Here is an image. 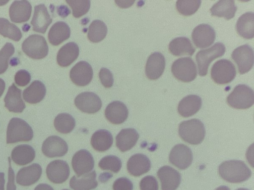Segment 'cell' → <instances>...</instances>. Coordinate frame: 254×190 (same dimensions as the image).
<instances>
[{
	"label": "cell",
	"instance_id": "32",
	"mask_svg": "<svg viewBox=\"0 0 254 190\" xmlns=\"http://www.w3.org/2000/svg\"><path fill=\"white\" fill-rule=\"evenodd\" d=\"M254 15L253 12L242 14L238 19L236 28L238 34L243 38L251 39L254 36Z\"/></svg>",
	"mask_w": 254,
	"mask_h": 190
},
{
	"label": "cell",
	"instance_id": "42",
	"mask_svg": "<svg viewBox=\"0 0 254 190\" xmlns=\"http://www.w3.org/2000/svg\"><path fill=\"white\" fill-rule=\"evenodd\" d=\"M72 10L74 17L79 18L85 14L90 7V0H66Z\"/></svg>",
	"mask_w": 254,
	"mask_h": 190
},
{
	"label": "cell",
	"instance_id": "12",
	"mask_svg": "<svg viewBox=\"0 0 254 190\" xmlns=\"http://www.w3.org/2000/svg\"><path fill=\"white\" fill-rule=\"evenodd\" d=\"M74 104L78 109L87 113H95L102 107V101L98 95L89 92L78 95L74 99Z\"/></svg>",
	"mask_w": 254,
	"mask_h": 190
},
{
	"label": "cell",
	"instance_id": "5",
	"mask_svg": "<svg viewBox=\"0 0 254 190\" xmlns=\"http://www.w3.org/2000/svg\"><path fill=\"white\" fill-rule=\"evenodd\" d=\"M225 50L224 45L217 42L211 48L199 51L195 56L199 75L200 76L206 75L210 63L215 58L222 56Z\"/></svg>",
	"mask_w": 254,
	"mask_h": 190
},
{
	"label": "cell",
	"instance_id": "13",
	"mask_svg": "<svg viewBox=\"0 0 254 190\" xmlns=\"http://www.w3.org/2000/svg\"><path fill=\"white\" fill-rule=\"evenodd\" d=\"M71 165L76 176L80 177L93 170L94 160L89 151L86 149H81L73 155Z\"/></svg>",
	"mask_w": 254,
	"mask_h": 190
},
{
	"label": "cell",
	"instance_id": "31",
	"mask_svg": "<svg viewBox=\"0 0 254 190\" xmlns=\"http://www.w3.org/2000/svg\"><path fill=\"white\" fill-rule=\"evenodd\" d=\"M95 171L81 175L80 177L73 176L69 181V186L73 190H91L98 186Z\"/></svg>",
	"mask_w": 254,
	"mask_h": 190
},
{
	"label": "cell",
	"instance_id": "28",
	"mask_svg": "<svg viewBox=\"0 0 254 190\" xmlns=\"http://www.w3.org/2000/svg\"><path fill=\"white\" fill-rule=\"evenodd\" d=\"M70 29L64 21H58L53 25L48 35L49 42L53 46H58L68 39Z\"/></svg>",
	"mask_w": 254,
	"mask_h": 190
},
{
	"label": "cell",
	"instance_id": "44",
	"mask_svg": "<svg viewBox=\"0 0 254 190\" xmlns=\"http://www.w3.org/2000/svg\"><path fill=\"white\" fill-rule=\"evenodd\" d=\"M99 77L102 84L105 88L111 87L114 83L113 76L112 72L106 68H102L99 73Z\"/></svg>",
	"mask_w": 254,
	"mask_h": 190
},
{
	"label": "cell",
	"instance_id": "35",
	"mask_svg": "<svg viewBox=\"0 0 254 190\" xmlns=\"http://www.w3.org/2000/svg\"><path fill=\"white\" fill-rule=\"evenodd\" d=\"M113 138L108 130L101 129L93 133L91 138V144L96 150L103 152L108 150L112 145Z\"/></svg>",
	"mask_w": 254,
	"mask_h": 190
},
{
	"label": "cell",
	"instance_id": "54",
	"mask_svg": "<svg viewBox=\"0 0 254 190\" xmlns=\"http://www.w3.org/2000/svg\"><path fill=\"white\" fill-rule=\"evenodd\" d=\"M62 190H68V189H63Z\"/></svg>",
	"mask_w": 254,
	"mask_h": 190
},
{
	"label": "cell",
	"instance_id": "49",
	"mask_svg": "<svg viewBox=\"0 0 254 190\" xmlns=\"http://www.w3.org/2000/svg\"><path fill=\"white\" fill-rule=\"evenodd\" d=\"M34 190H54L50 185L47 184H40L35 188Z\"/></svg>",
	"mask_w": 254,
	"mask_h": 190
},
{
	"label": "cell",
	"instance_id": "10",
	"mask_svg": "<svg viewBox=\"0 0 254 190\" xmlns=\"http://www.w3.org/2000/svg\"><path fill=\"white\" fill-rule=\"evenodd\" d=\"M191 37L194 45L198 48H203L209 47L214 43L216 33L210 25L201 24L194 28Z\"/></svg>",
	"mask_w": 254,
	"mask_h": 190
},
{
	"label": "cell",
	"instance_id": "19",
	"mask_svg": "<svg viewBox=\"0 0 254 190\" xmlns=\"http://www.w3.org/2000/svg\"><path fill=\"white\" fill-rule=\"evenodd\" d=\"M52 22L47 7L44 4L37 5L34 7L33 16L31 21L33 31L44 34Z\"/></svg>",
	"mask_w": 254,
	"mask_h": 190
},
{
	"label": "cell",
	"instance_id": "50",
	"mask_svg": "<svg viewBox=\"0 0 254 190\" xmlns=\"http://www.w3.org/2000/svg\"><path fill=\"white\" fill-rule=\"evenodd\" d=\"M4 174L3 172H0V190H4Z\"/></svg>",
	"mask_w": 254,
	"mask_h": 190
},
{
	"label": "cell",
	"instance_id": "8",
	"mask_svg": "<svg viewBox=\"0 0 254 190\" xmlns=\"http://www.w3.org/2000/svg\"><path fill=\"white\" fill-rule=\"evenodd\" d=\"M236 75L235 65L231 61L226 59L217 60L211 69V77L218 84H228L234 79Z\"/></svg>",
	"mask_w": 254,
	"mask_h": 190
},
{
	"label": "cell",
	"instance_id": "53",
	"mask_svg": "<svg viewBox=\"0 0 254 190\" xmlns=\"http://www.w3.org/2000/svg\"><path fill=\"white\" fill-rule=\"evenodd\" d=\"M236 190H250L246 189V188H239L238 189H237Z\"/></svg>",
	"mask_w": 254,
	"mask_h": 190
},
{
	"label": "cell",
	"instance_id": "43",
	"mask_svg": "<svg viewBox=\"0 0 254 190\" xmlns=\"http://www.w3.org/2000/svg\"><path fill=\"white\" fill-rule=\"evenodd\" d=\"M139 187L140 190H158V183L154 176L148 175L141 180Z\"/></svg>",
	"mask_w": 254,
	"mask_h": 190
},
{
	"label": "cell",
	"instance_id": "21",
	"mask_svg": "<svg viewBox=\"0 0 254 190\" xmlns=\"http://www.w3.org/2000/svg\"><path fill=\"white\" fill-rule=\"evenodd\" d=\"M31 11L32 6L28 1L15 0L9 7V17L14 23L25 22L29 19Z\"/></svg>",
	"mask_w": 254,
	"mask_h": 190
},
{
	"label": "cell",
	"instance_id": "7",
	"mask_svg": "<svg viewBox=\"0 0 254 190\" xmlns=\"http://www.w3.org/2000/svg\"><path fill=\"white\" fill-rule=\"evenodd\" d=\"M171 71L177 79L183 82H190L197 76L195 64L189 57H181L174 61Z\"/></svg>",
	"mask_w": 254,
	"mask_h": 190
},
{
	"label": "cell",
	"instance_id": "33",
	"mask_svg": "<svg viewBox=\"0 0 254 190\" xmlns=\"http://www.w3.org/2000/svg\"><path fill=\"white\" fill-rule=\"evenodd\" d=\"M170 52L175 56L192 55L195 48L190 40L185 37H179L173 39L169 44Z\"/></svg>",
	"mask_w": 254,
	"mask_h": 190
},
{
	"label": "cell",
	"instance_id": "25",
	"mask_svg": "<svg viewBox=\"0 0 254 190\" xmlns=\"http://www.w3.org/2000/svg\"><path fill=\"white\" fill-rule=\"evenodd\" d=\"M201 98L197 95H190L184 97L179 102L178 111L183 117H189L193 115L200 109Z\"/></svg>",
	"mask_w": 254,
	"mask_h": 190
},
{
	"label": "cell",
	"instance_id": "37",
	"mask_svg": "<svg viewBox=\"0 0 254 190\" xmlns=\"http://www.w3.org/2000/svg\"><path fill=\"white\" fill-rule=\"evenodd\" d=\"M54 126L57 131L62 134L71 132L75 126V121L69 114L62 113L58 114L55 118Z\"/></svg>",
	"mask_w": 254,
	"mask_h": 190
},
{
	"label": "cell",
	"instance_id": "3",
	"mask_svg": "<svg viewBox=\"0 0 254 190\" xmlns=\"http://www.w3.org/2000/svg\"><path fill=\"white\" fill-rule=\"evenodd\" d=\"M33 137L31 127L22 119L14 117L9 122L6 131V143L28 142Z\"/></svg>",
	"mask_w": 254,
	"mask_h": 190
},
{
	"label": "cell",
	"instance_id": "18",
	"mask_svg": "<svg viewBox=\"0 0 254 190\" xmlns=\"http://www.w3.org/2000/svg\"><path fill=\"white\" fill-rule=\"evenodd\" d=\"M166 64L164 55L159 52L152 53L148 57L145 69L147 77L151 80L158 79L163 74Z\"/></svg>",
	"mask_w": 254,
	"mask_h": 190
},
{
	"label": "cell",
	"instance_id": "51",
	"mask_svg": "<svg viewBox=\"0 0 254 190\" xmlns=\"http://www.w3.org/2000/svg\"><path fill=\"white\" fill-rule=\"evenodd\" d=\"M5 88V84L4 81L0 78V97L3 94Z\"/></svg>",
	"mask_w": 254,
	"mask_h": 190
},
{
	"label": "cell",
	"instance_id": "41",
	"mask_svg": "<svg viewBox=\"0 0 254 190\" xmlns=\"http://www.w3.org/2000/svg\"><path fill=\"white\" fill-rule=\"evenodd\" d=\"M14 46L6 43L0 50V74L3 73L8 68V60L14 53Z\"/></svg>",
	"mask_w": 254,
	"mask_h": 190
},
{
	"label": "cell",
	"instance_id": "17",
	"mask_svg": "<svg viewBox=\"0 0 254 190\" xmlns=\"http://www.w3.org/2000/svg\"><path fill=\"white\" fill-rule=\"evenodd\" d=\"M157 175L161 182L162 190H176L181 182L180 173L169 166L161 167Z\"/></svg>",
	"mask_w": 254,
	"mask_h": 190
},
{
	"label": "cell",
	"instance_id": "22",
	"mask_svg": "<svg viewBox=\"0 0 254 190\" xmlns=\"http://www.w3.org/2000/svg\"><path fill=\"white\" fill-rule=\"evenodd\" d=\"M128 111L126 105L122 102L116 100L109 103L105 110L106 119L114 124H120L127 119Z\"/></svg>",
	"mask_w": 254,
	"mask_h": 190
},
{
	"label": "cell",
	"instance_id": "47",
	"mask_svg": "<svg viewBox=\"0 0 254 190\" xmlns=\"http://www.w3.org/2000/svg\"><path fill=\"white\" fill-rule=\"evenodd\" d=\"M9 168L8 172V182L6 186V190H16V188L14 182L15 174L11 166V159L8 157Z\"/></svg>",
	"mask_w": 254,
	"mask_h": 190
},
{
	"label": "cell",
	"instance_id": "40",
	"mask_svg": "<svg viewBox=\"0 0 254 190\" xmlns=\"http://www.w3.org/2000/svg\"><path fill=\"white\" fill-rule=\"evenodd\" d=\"M99 167L104 170H110L113 173H118L122 167L121 159L115 155H107L103 157L98 163Z\"/></svg>",
	"mask_w": 254,
	"mask_h": 190
},
{
	"label": "cell",
	"instance_id": "23",
	"mask_svg": "<svg viewBox=\"0 0 254 190\" xmlns=\"http://www.w3.org/2000/svg\"><path fill=\"white\" fill-rule=\"evenodd\" d=\"M151 162L144 154H135L129 158L127 168L128 172L134 177L140 176L148 172L151 168Z\"/></svg>",
	"mask_w": 254,
	"mask_h": 190
},
{
	"label": "cell",
	"instance_id": "9",
	"mask_svg": "<svg viewBox=\"0 0 254 190\" xmlns=\"http://www.w3.org/2000/svg\"><path fill=\"white\" fill-rule=\"evenodd\" d=\"M232 58L237 65L239 72L244 74L249 72L254 65V51L248 44L235 48L232 53Z\"/></svg>",
	"mask_w": 254,
	"mask_h": 190
},
{
	"label": "cell",
	"instance_id": "4",
	"mask_svg": "<svg viewBox=\"0 0 254 190\" xmlns=\"http://www.w3.org/2000/svg\"><path fill=\"white\" fill-rule=\"evenodd\" d=\"M227 102L229 106L236 109L249 108L254 103V91L246 85H238L227 96Z\"/></svg>",
	"mask_w": 254,
	"mask_h": 190
},
{
	"label": "cell",
	"instance_id": "39",
	"mask_svg": "<svg viewBox=\"0 0 254 190\" xmlns=\"http://www.w3.org/2000/svg\"><path fill=\"white\" fill-rule=\"evenodd\" d=\"M201 1L193 0H177L176 8L178 11L184 16H190L193 14L200 6Z\"/></svg>",
	"mask_w": 254,
	"mask_h": 190
},
{
	"label": "cell",
	"instance_id": "36",
	"mask_svg": "<svg viewBox=\"0 0 254 190\" xmlns=\"http://www.w3.org/2000/svg\"><path fill=\"white\" fill-rule=\"evenodd\" d=\"M107 27L104 22L95 20L90 24L87 33L88 39L93 43L102 41L107 34Z\"/></svg>",
	"mask_w": 254,
	"mask_h": 190
},
{
	"label": "cell",
	"instance_id": "14",
	"mask_svg": "<svg viewBox=\"0 0 254 190\" xmlns=\"http://www.w3.org/2000/svg\"><path fill=\"white\" fill-rule=\"evenodd\" d=\"M42 151L48 157H62L67 153L68 145L65 141L60 137L51 136L43 142Z\"/></svg>",
	"mask_w": 254,
	"mask_h": 190
},
{
	"label": "cell",
	"instance_id": "16",
	"mask_svg": "<svg viewBox=\"0 0 254 190\" xmlns=\"http://www.w3.org/2000/svg\"><path fill=\"white\" fill-rule=\"evenodd\" d=\"M70 174L69 166L62 160H55L51 162L46 168L48 179L55 184H62L68 179Z\"/></svg>",
	"mask_w": 254,
	"mask_h": 190
},
{
	"label": "cell",
	"instance_id": "6",
	"mask_svg": "<svg viewBox=\"0 0 254 190\" xmlns=\"http://www.w3.org/2000/svg\"><path fill=\"white\" fill-rule=\"evenodd\" d=\"M23 51L29 57L35 59L45 57L49 48L45 38L38 34L29 36L22 44Z\"/></svg>",
	"mask_w": 254,
	"mask_h": 190
},
{
	"label": "cell",
	"instance_id": "38",
	"mask_svg": "<svg viewBox=\"0 0 254 190\" xmlns=\"http://www.w3.org/2000/svg\"><path fill=\"white\" fill-rule=\"evenodd\" d=\"M0 34L16 42L19 41L22 36L17 26L4 18H0Z\"/></svg>",
	"mask_w": 254,
	"mask_h": 190
},
{
	"label": "cell",
	"instance_id": "52",
	"mask_svg": "<svg viewBox=\"0 0 254 190\" xmlns=\"http://www.w3.org/2000/svg\"><path fill=\"white\" fill-rule=\"evenodd\" d=\"M215 190H230V189L225 186H221L217 188Z\"/></svg>",
	"mask_w": 254,
	"mask_h": 190
},
{
	"label": "cell",
	"instance_id": "48",
	"mask_svg": "<svg viewBox=\"0 0 254 190\" xmlns=\"http://www.w3.org/2000/svg\"><path fill=\"white\" fill-rule=\"evenodd\" d=\"M58 12L61 17H65L71 11L66 6L62 5L58 7Z\"/></svg>",
	"mask_w": 254,
	"mask_h": 190
},
{
	"label": "cell",
	"instance_id": "26",
	"mask_svg": "<svg viewBox=\"0 0 254 190\" xmlns=\"http://www.w3.org/2000/svg\"><path fill=\"white\" fill-rule=\"evenodd\" d=\"M139 136L134 129H123L116 137V146L122 152L129 150L136 144Z\"/></svg>",
	"mask_w": 254,
	"mask_h": 190
},
{
	"label": "cell",
	"instance_id": "45",
	"mask_svg": "<svg viewBox=\"0 0 254 190\" xmlns=\"http://www.w3.org/2000/svg\"><path fill=\"white\" fill-rule=\"evenodd\" d=\"M31 80V75L27 71L21 69L18 70L14 76V81L18 86L24 87L28 85Z\"/></svg>",
	"mask_w": 254,
	"mask_h": 190
},
{
	"label": "cell",
	"instance_id": "1",
	"mask_svg": "<svg viewBox=\"0 0 254 190\" xmlns=\"http://www.w3.org/2000/svg\"><path fill=\"white\" fill-rule=\"evenodd\" d=\"M220 176L226 181L238 183L249 179L252 172L244 161L238 160L225 161L218 168Z\"/></svg>",
	"mask_w": 254,
	"mask_h": 190
},
{
	"label": "cell",
	"instance_id": "46",
	"mask_svg": "<svg viewBox=\"0 0 254 190\" xmlns=\"http://www.w3.org/2000/svg\"><path fill=\"white\" fill-rule=\"evenodd\" d=\"M133 184L131 181L126 177L117 179L113 185V190H132Z\"/></svg>",
	"mask_w": 254,
	"mask_h": 190
},
{
	"label": "cell",
	"instance_id": "24",
	"mask_svg": "<svg viewBox=\"0 0 254 190\" xmlns=\"http://www.w3.org/2000/svg\"><path fill=\"white\" fill-rule=\"evenodd\" d=\"M5 107L10 112L21 113L25 108L26 105L21 97V90L14 83L8 88L4 98Z\"/></svg>",
	"mask_w": 254,
	"mask_h": 190
},
{
	"label": "cell",
	"instance_id": "29",
	"mask_svg": "<svg viewBox=\"0 0 254 190\" xmlns=\"http://www.w3.org/2000/svg\"><path fill=\"white\" fill-rule=\"evenodd\" d=\"M35 151L31 145L23 144L18 145L12 150L11 159L18 165H25L31 162L35 158Z\"/></svg>",
	"mask_w": 254,
	"mask_h": 190
},
{
	"label": "cell",
	"instance_id": "27",
	"mask_svg": "<svg viewBox=\"0 0 254 190\" xmlns=\"http://www.w3.org/2000/svg\"><path fill=\"white\" fill-rule=\"evenodd\" d=\"M79 49L74 42H69L64 45L59 50L57 55L58 64L62 67H67L78 57Z\"/></svg>",
	"mask_w": 254,
	"mask_h": 190
},
{
	"label": "cell",
	"instance_id": "20",
	"mask_svg": "<svg viewBox=\"0 0 254 190\" xmlns=\"http://www.w3.org/2000/svg\"><path fill=\"white\" fill-rule=\"evenodd\" d=\"M42 169L37 163L21 168L18 172L16 183L23 186H29L37 182L41 177Z\"/></svg>",
	"mask_w": 254,
	"mask_h": 190
},
{
	"label": "cell",
	"instance_id": "15",
	"mask_svg": "<svg viewBox=\"0 0 254 190\" xmlns=\"http://www.w3.org/2000/svg\"><path fill=\"white\" fill-rule=\"evenodd\" d=\"M93 75L91 66L85 61L77 62L69 73L71 81L78 86H85L89 84L92 79Z\"/></svg>",
	"mask_w": 254,
	"mask_h": 190
},
{
	"label": "cell",
	"instance_id": "11",
	"mask_svg": "<svg viewBox=\"0 0 254 190\" xmlns=\"http://www.w3.org/2000/svg\"><path fill=\"white\" fill-rule=\"evenodd\" d=\"M169 161L171 163L181 170L189 167L192 161V153L191 149L184 144L175 145L170 151Z\"/></svg>",
	"mask_w": 254,
	"mask_h": 190
},
{
	"label": "cell",
	"instance_id": "30",
	"mask_svg": "<svg viewBox=\"0 0 254 190\" xmlns=\"http://www.w3.org/2000/svg\"><path fill=\"white\" fill-rule=\"evenodd\" d=\"M46 93L45 85L40 81H34L23 92V97L27 102L35 104L42 101Z\"/></svg>",
	"mask_w": 254,
	"mask_h": 190
},
{
	"label": "cell",
	"instance_id": "34",
	"mask_svg": "<svg viewBox=\"0 0 254 190\" xmlns=\"http://www.w3.org/2000/svg\"><path fill=\"white\" fill-rule=\"evenodd\" d=\"M237 7L234 0H222L214 4L210 11L211 15L229 20L235 16Z\"/></svg>",
	"mask_w": 254,
	"mask_h": 190
},
{
	"label": "cell",
	"instance_id": "2",
	"mask_svg": "<svg viewBox=\"0 0 254 190\" xmlns=\"http://www.w3.org/2000/svg\"><path fill=\"white\" fill-rule=\"evenodd\" d=\"M178 132L183 140L193 145L200 143L205 135L203 124L197 119L182 122L179 125Z\"/></svg>",
	"mask_w": 254,
	"mask_h": 190
}]
</instances>
